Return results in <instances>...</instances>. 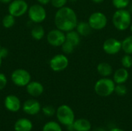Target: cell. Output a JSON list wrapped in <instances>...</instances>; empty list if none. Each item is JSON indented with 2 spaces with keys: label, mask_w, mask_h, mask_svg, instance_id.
Segmentation results:
<instances>
[{
  "label": "cell",
  "mask_w": 132,
  "mask_h": 131,
  "mask_svg": "<svg viewBox=\"0 0 132 131\" xmlns=\"http://www.w3.org/2000/svg\"><path fill=\"white\" fill-rule=\"evenodd\" d=\"M54 22L56 29L64 32L73 30L78 23L77 13L73 8L67 6L58 8L55 14Z\"/></svg>",
  "instance_id": "obj_1"
},
{
  "label": "cell",
  "mask_w": 132,
  "mask_h": 131,
  "mask_svg": "<svg viewBox=\"0 0 132 131\" xmlns=\"http://www.w3.org/2000/svg\"><path fill=\"white\" fill-rule=\"evenodd\" d=\"M131 21V13L126 8L117 9L112 16L113 25L119 31H125L130 28Z\"/></svg>",
  "instance_id": "obj_2"
},
{
  "label": "cell",
  "mask_w": 132,
  "mask_h": 131,
  "mask_svg": "<svg viewBox=\"0 0 132 131\" xmlns=\"http://www.w3.org/2000/svg\"><path fill=\"white\" fill-rule=\"evenodd\" d=\"M116 83L114 81L108 77H102L99 79L94 85L95 93L102 97L111 96L115 89Z\"/></svg>",
  "instance_id": "obj_3"
},
{
  "label": "cell",
  "mask_w": 132,
  "mask_h": 131,
  "mask_svg": "<svg viewBox=\"0 0 132 131\" xmlns=\"http://www.w3.org/2000/svg\"><path fill=\"white\" fill-rule=\"evenodd\" d=\"M56 115L58 121L67 127L73 125L75 120L74 112L70 107L68 105L63 104L60 106L56 111Z\"/></svg>",
  "instance_id": "obj_4"
},
{
  "label": "cell",
  "mask_w": 132,
  "mask_h": 131,
  "mask_svg": "<svg viewBox=\"0 0 132 131\" xmlns=\"http://www.w3.org/2000/svg\"><path fill=\"white\" fill-rule=\"evenodd\" d=\"M88 23L93 30H101L107 26L108 18L102 12H94L89 16Z\"/></svg>",
  "instance_id": "obj_5"
},
{
  "label": "cell",
  "mask_w": 132,
  "mask_h": 131,
  "mask_svg": "<svg viewBox=\"0 0 132 131\" xmlns=\"http://www.w3.org/2000/svg\"><path fill=\"white\" fill-rule=\"evenodd\" d=\"M11 79L15 85L18 86H26L31 81V75L26 69H17L12 73Z\"/></svg>",
  "instance_id": "obj_6"
},
{
  "label": "cell",
  "mask_w": 132,
  "mask_h": 131,
  "mask_svg": "<svg viewBox=\"0 0 132 131\" xmlns=\"http://www.w3.org/2000/svg\"><path fill=\"white\" fill-rule=\"evenodd\" d=\"M28 15L30 20L35 23H41L46 18V11L42 5H32L28 9Z\"/></svg>",
  "instance_id": "obj_7"
},
{
  "label": "cell",
  "mask_w": 132,
  "mask_h": 131,
  "mask_svg": "<svg viewBox=\"0 0 132 131\" xmlns=\"http://www.w3.org/2000/svg\"><path fill=\"white\" fill-rule=\"evenodd\" d=\"M69 59L64 54L55 55L50 61V66L54 72H61L67 68Z\"/></svg>",
  "instance_id": "obj_8"
},
{
  "label": "cell",
  "mask_w": 132,
  "mask_h": 131,
  "mask_svg": "<svg viewBox=\"0 0 132 131\" xmlns=\"http://www.w3.org/2000/svg\"><path fill=\"white\" fill-rule=\"evenodd\" d=\"M28 9V4L24 0H14L9 5V13L15 17L23 15Z\"/></svg>",
  "instance_id": "obj_9"
},
{
  "label": "cell",
  "mask_w": 132,
  "mask_h": 131,
  "mask_svg": "<svg viewBox=\"0 0 132 131\" xmlns=\"http://www.w3.org/2000/svg\"><path fill=\"white\" fill-rule=\"evenodd\" d=\"M65 41H66V34L64 33V32L58 29H52L47 34V42H49L50 45L53 46L55 47L61 46Z\"/></svg>",
  "instance_id": "obj_10"
},
{
  "label": "cell",
  "mask_w": 132,
  "mask_h": 131,
  "mask_svg": "<svg viewBox=\"0 0 132 131\" xmlns=\"http://www.w3.org/2000/svg\"><path fill=\"white\" fill-rule=\"evenodd\" d=\"M102 48L105 53L115 55L121 50V42L115 38H108L104 42Z\"/></svg>",
  "instance_id": "obj_11"
},
{
  "label": "cell",
  "mask_w": 132,
  "mask_h": 131,
  "mask_svg": "<svg viewBox=\"0 0 132 131\" xmlns=\"http://www.w3.org/2000/svg\"><path fill=\"white\" fill-rule=\"evenodd\" d=\"M22 110L29 115H36L41 110V105L39 101L34 99L27 100L22 105Z\"/></svg>",
  "instance_id": "obj_12"
},
{
  "label": "cell",
  "mask_w": 132,
  "mask_h": 131,
  "mask_svg": "<svg viewBox=\"0 0 132 131\" xmlns=\"http://www.w3.org/2000/svg\"><path fill=\"white\" fill-rule=\"evenodd\" d=\"M5 109L10 112H18L21 108V102L18 97L15 95H8L4 100Z\"/></svg>",
  "instance_id": "obj_13"
},
{
  "label": "cell",
  "mask_w": 132,
  "mask_h": 131,
  "mask_svg": "<svg viewBox=\"0 0 132 131\" xmlns=\"http://www.w3.org/2000/svg\"><path fill=\"white\" fill-rule=\"evenodd\" d=\"M26 91L27 93L33 97H37L42 95V93L44 91V88L42 83L37 81H30L29 84L26 86Z\"/></svg>",
  "instance_id": "obj_14"
},
{
  "label": "cell",
  "mask_w": 132,
  "mask_h": 131,
  "mask_svg": "<svg viewBox=\"0 0 132 131\" xmlns=\"http://www.w3.org/2000/svg\"><path fill=\"white\" fill-rule=\"evenodd\" d=\"M129 78V73L126 68H119L114 73L113 80L116 84H125Z\"/></svg>",
  "instance_id": "obj_15"
},
{
  "label": "cell",
  "mask_w": 132,
  "mask_h": 131,
  "mask_svg": "<svg viewBox=\"0 0 132 131\" xmlns=\"http://www.w3.org/2000/svg\"><path fill=\"white\" fill-rule=\"evenodd\" d=\"M32 127L33 125L32 121L27 118L18 119L14 124L15 131H31Z\"/></svg>",
  "instance_id": "obj_16"
},
{
  "label": "cell",
  "mask_w": 132,
  "mask_h": 131,
  "mask_svg": "<svg viewBox=\"0 0 132 131\" xmlns=\"http://www.w3.org/2000/svg\"><path fill=\"white\" fill-rule=\"evenodd\" d=\"M73 129L74 131H90L91 124L84 118H80L75 120L73 124Z\"/></svg>",
  "instance_id": "obj_17"
},
{
  "label": "cell",
  "mask_w": 132,
  "mask_h": 131,
  "mask_svg": "<svg viewBox=\"0 0 132 131\" xmlns=\"http://www.w3.org/2000/svg\"><path fill=\"white\" fill-rule=\"evenodd\" d=\"M97 70L99 75H101L102 77H109L113 73V68L111 65L106 62H101L98 63Z\"/></svg>",
  "instance_id": "obj_18"
},
{
  "label": "cell",
  "mask_w": 132,
  "mask_h": 131,
  "mask_svg": "<svg viewBox=\"0 0 132 131\" xmlns=\"http://www.w3.org/2000/svg\"><path fill=\"white\" fill-rule=\"evenodd\" d=\"M93 29L88 22H79L76 26V31L80 36H88L91 34Z\"/></svg>",
  "instance_id": "obj_19"
},
{
  "label": "cell",
  "mask_w": 132,
  "mask_h": 131,
  "mask_svg": "<svg viewBox=\"0 0 132 131\" xmlns=\"http://www.w3.org/2000/svg\"><path fill=\"white\" fill-rule=\"evenodd\" d=\"M66 40L72 43L75 47H77L80 43V36L76 30L73 29L67 32Z\"/></svg>",
  "instance_id": "obj_20"
},
{
  "label": "cell",
  "mask_w": 132,
  "mask_h": 131,
  "mask_svg": "<svg viewBox=\"0 0 132 131\" xmlns=\"http://www.w3.org/2000/svg\"><path fill=\"white\" fill-rule=\"evenodd\" d=\"M121 49L125 54L132 55V35L127 36L121 41Z\"/></svg>",
  "instance_id": "obj_21"
},
{
  "label": "cell",
  "mask_w": 132,
  "mask_h": 131,
  "mask_svg": "<svg viewBox=\"0 0 132 131\" xmlns=\"http://www.w3.org/2000/svg\"><path fill=\"white\" fill-rule=\"evenodd\" d=\"M31 35L32 38L36 40H40L43 38L45 35V30L41 25H35L31 31Z\"/></svg>",
  "instance_id": "obj_22"
},
{
  "label": "cell",
  "mask_w": 132,
  "mask_h": 131,
  "mask_svg": "<svg viewBox=\"0 0 132 131\" xmlns=\"http://www.w3.org/2000/svg\"><path fill=\"white\" fill-rule=\"evenodd\" d=\"M42 131H62V128L59 123L56 121H49L44 124Z\"/></svg>",
  "instance_id": "obj_23"
},
{
  "label": "cell",
  "mask_w": 132,
  "mask_h": 131,
  "mask_svg": "<svg viewBox=\"0 0 132 131\" xmlns=\"http://www.w3.org/2000/svg\"><path fill=\"white\" fill-rule=\"evenodd\" d=\"M15 16L12 15L11 14L5 15L2 19V25L5 28L7 29L12 27L15 25Z\"/></svg>",
  "instance_id": "obj_24"
},
{
  "label": "cell",
  "mask_w": 132,
  "mask_h": 131,
  "mask_svg": "<svg viewBox=\"0 0 132 131\" xmlns=\"http://www.w3.org/2000/svg\"><path fill=\"white\" fill-rule=\"evenodd\" d=\"M130 2L131 0H112V4L117 9H124L129 5Z\"/></svg>",
  "instance_id": "obj_25"
},
{
  "label": "cell",
  "mask_w": 132,
  "mask_h": 131,
  "mask_svg": "<svg viewBox=\"0 0 132 131\" xmlns=\"http://www.w3.org/2000/svg\"><path fill=\"white\" fill-rule=\"evenodd\" d=\"M61 48H62V51L65 53V54H71L73 53L74 51V49H75V46L70 43V42L68 41H65L63 42V44L61 46Z\"/></svg>",
  "instance_id": "obj_26"
},
{
  "label": "cell",
  "mask_w": 132,
  "mask_h": 131,
  "mask_svg": "<svg viewBox=\"0 0 132 131\" xmlns=\"http://www.w3.org/2000/svg\"><path fill=\"white\" fill-rule=\"evenodd\" d=\"M121 65L124 68L130 69L132 67V56L131 55L125 54L121 59Z\"/></svg>",
  "instance_id": "obj_27"
},
{
  "label": "cell",
  "mask_w": 132,
  "mask_h": 131,
  "mask_svg": "<svg viewBox=\"0 0 132 131\" xmlns=\"http://www.w3.org/2000/svg\"><path fill=\"white\" fill-rule=\"evenodd\" d=\"M128 92V89L126 87V86L125 84H117L115 86V89H114V93L120 97H123L125 95L127 94Z\"/></svg>",
  "instance_id": "obj_28"
},
{
  "label": "cell",
  "mask_w": 132,
  "mask_h": 131,
  "mask_svg": "<svg viewBox=\"0 0 132 131\" xmlns=\"http://www.w3.org/2000/svg\"><path fill=\"white\" fill-rule=\"evenodd\" d=\"M42 110H43V114L46 117H53V115L56 114V110H55V108L50 105L43 107L42 108Z\"/></svg>",
  "instance_id": "obj_29"
},
{
  "label": "cell",
  "mask_w": 132,
  "mask_h": 131,
  "mask_svg": "<svg viewBox=\"0 0 132 131\" xmlns=\"http://www.w3.org/2000/svg\"><path fill=\"white\" fill-rule=\"evenodd\" d=\"M68 0H51L52 5L56 8H60L62 7L66 6V4L67 3Z\"/></svg>",
  "instance_id": "obj_30"
},
{
  "label": "cell",
  "mask_w": 132,
  "mask_h": 131,
  "mask_svg": "<svg viewBox=\"0 0 132 131\" xmlns=\"http://www.w3.org/2000/svg\"><path fill=\"white\" fill-rule=\"evenodd\" d=\"M6 84H7V79L3 73H0V90H3L6 86Z\"/></svg>",
  "instance_id": "obj_31"
},
{
  "label": "cell",
  "mask_w": 132,
  "mask_h": 131,
  "mask_svg": "<svg viewBox=\"0 0 132 131\" xmlns=\"http://www.w3.org/2000/svg\"><path fill=\"white\" fill-rule=\"evenodd\" d=\"M8 54H9V52H8V49H7L2 48V47L0 49V57L2 59H5V58H6L7 56H8Z\"/></svg>",
  "instance_id": "obj_32"
},
{
  "label": "cell",
  "mask_w": 132,
  "mask_h": 131,
  "mask_svg": "<svg viewBox=\"0 0 132 131\" xmlns=\"http://www.w3.org/2000/svg\"><path fill=\"white\" fill-rule=\"evenodd\" d=\"M37 1L41 5H47L48 3H50L51 2V0H37Z\"/></svg>",
  "instance_id": "obj_33"
},
{
  "label": "cell",
  "mask_w": 132,
  "mask_h": 131,
  "mask_svg": "<svg viewBox=\"0 0 132 131\" xmlns=\"http://www.w3.org/2000/svg\"><path fill=\"white\" fill-rule=\"evenodd\" d=\"M94 3H96V4H101L102 2H104V0H91Z\"/></svg>",
  "instance_id": "obj_34"
},
{
  "label": "cell",
  "mask_w": 132,
  "mask_h": 131,
  "mask_svg": "<svg viewBox=\"0 0 132 131\" xmlns=\"http://www.w3.org/2000/svg\"><path fill=\"white\" fill-rule=\"evenodd\" d=\"M92 131H106V130L102 127H97V128H94Z\"/></svg>",
  "instance_id": "obj_35"
},
{
  "label": "cell",
  "mask_w": 132,
  "mask_h": 131,
  "mask_svg": "<svg viewBox=\"0 0 132 131\" xmlns=\"http://www.w3.org/2000/svg\"><path fill=\"white\" fill-rule=\"evenodd\" d=\"M110 131H125L122 129H120V128H118V127H115V128H113L111 129Z\"/></svg>",
  "instance_id": "obj_36"
},
{
  "label": "cell",
  "mask_w": 132,
  "mask_h": 131,
  "mask_svg": "<svg viewBox=\"0 0 132 131\" xmlns=\"http://www.w3.org/2000/svg\"><path fill=\"white\" fill-rule=\"evenodd\" d=\"M12 0H0V2H2V3H9V2H10Z\"/></svg>",
  "instance_id": "obj_37"
},
{
  "label": "cell",
  "mask_w": 132,
  "mask_h": 131,
  "mask_svg": "<svg viewBox=\"0 0 132 131\" xmlns=\"http://www.w3.org/2000/svg\"><path fill=\"white\" fill-rule=\"evenodd\" d=\"M68 1H70V2H76L77 0H68Z\"/></svg>",
  "instance_id": "obj_38"
},
{
  "label": "cell",
  "mask_w": 132,
  "mask_h": 131,
  "mask_svg": "<svg viewBox=\"0 0 132 131\" xmlns=\"http://www.w3.org/2000/svg\"><path fill=\"white\" fill-rule=\"evenodd\" d=\"M130 29H131V32L132 33V23L131 24V25H130Z\"/></svg>",
  "instance_id": "obj_39"
},
{
  "label": "cell",
  "mask_w": 132,
  "mask_h": 131,
  "mask_svg": "<svg viewBox=\"0 0 132 131\" xmlns=\"http://www.w3.org/2000/svg\"><path fill=\"white\" fill-rule=\"evenodd\" d=\"M2 59L0 57V66H1V64H2Z\"/></svg>",
  "instance_id": "obj_40"
},
{
  "label": "cell",
  "mask_w": 132,
  "mask_h": 131,
  "mask_svg": "<svg viewBox=\"0 0 132 131\" xmlns=\"http://www.w3.org/2000/svg\"><path fill=\"white\" fill-rule=\"evenodd\" d=\"M1 48H2V47H1V45H0V49H1Z\"/></svg>",
  "instance_id": "obj_41"
}]
</instances>
